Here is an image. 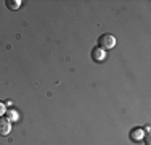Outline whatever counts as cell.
Segmentation results:
<instances>
[{
    "label": "cell",
    "mask_w": 151,
    "mask_h": 145,
    "mask_svg": "<svg viewBox=\"0 0 151 145\" xmlns=\"http://www.w3.org/2000/svg\"><path fill=\"white\" fill-rule=\"evenodd\" d=\"M114 45H116V37H114V36H111V34L100 36V39H98V47L100 49L109 50V49H113Z\"/></svg>",
    "instance_id": "1"
},
{
    "label": "cell",
    "mask_w": 151,
    "mask_h": 145,
    "mask_svg": "<svg viewBox=\"0 0 151 145\" xmlns=\"http://www.w3.org/2000/svg\"><path fill=\"white\" fill-rule=\"evenodd\" d=\"M12 130V123L8 118H0V136H6Z\"/></svg>",
    "instance_id": "2"
},
{
    "label": "cell",
    "mask_w": 151,
    "mask_h": 145,
    "mask_svg": "<svg viewBox=\"0 0 151 145\" xmlns=\"http://www.w3.org/2000/svg\"><path fill=\"white\" fill-rule=\"evenodd\" d=\"M145 134H146V130H145V129L137 128V129H134V130L130 132V139L134 140V142H142L143 137H145Z\"/></svg>",
    "instance_id": "3"
},
{
    "label": "cell",
    "mask_w": 151,
    "mask_h": 145,
    "mask_svg": "<svg viewBox=\"0 0 151 145\" xmlns=\"http://www.w3.org/2000/svg\"><path fill=\"white\" fill-rule=\"evenodd\" d=\"M92 58L95 61H103L106 58V52L103 49H100V47H95V49L92 50Z\"/></svg>",
    "instance_id": "4"
},
{
    "label": "cell",
    "mask_w": 151,
    "mask_h": 145,
    "mask_svg": "<svg viewBox=\"0 0 151 145\" xmlns=\"http://www.w3.org/2000/svg\"><path fill=\"white\" fill-rule=\"evenodd\" d=\"M6 7L10 10H18L21 7V0H6Z\"/></svg>",
    "instance_id": "5"
},
{
    "label": "cell",
    "mask_w": 151,
    "mask_h": 145,
    "mask_svg": "<svg viewBox=\"0 0 151 145\" xmlns=\"http://www.w3.org/2000/svg\"><path fill=\"white\" fill-rule=\"evenodd\" d=\"M6 111V107H5V103H3V102H0V118H2V115L5 113Z\"/></svg>",
    "instance_id": "6"
}]
</instances>
